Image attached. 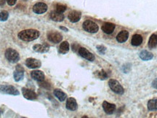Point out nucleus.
Wrapping results in <instances>:
<instances>
[{"instance_id": "nucleus-8", "label": "nucleus", "mask_w": 157, "mask_h": 118, "mask_svg": "<svg viewBox=\"0 0 157 118\" xmlns=\"http://www.w3.org/2000/svg\"><path fill=\"white\" fill-rule=\"evenodd\" d=\"M47 5L45 3L38 2L35 4L33 7V11L36 14H43L47 10Z\"/></svg>"}, {"instance_id": "nucleus-26", "label": "nucleus", "mask_w": 157, "mask_h": 118, "mask_svg": "<svg viewBox=\"0 0 157 118\" xmlns=\"http://www.w3.org/2000/svg\"><path fill=\"white\" fill-rule=\"evenodd\" d=\"M65 10H66V6L64 5V4H57L56 6H55V11L58 13H63V12H65Z\"/></svg>"}, {"instance_id": "nucleus-21", "label": "nucleus", "mask_w": 157, "mask_h": 118, "mask_svg": "<svg viewBox=\"0 0 157 118\" xmlns=\"http://www.w3.org/2000/svg\"><path fill=\"white\" fill-rule=\"evenodd\" d=\"M143 42V37L140 34H135L132 37L131 43L133 46H139Z\"/></svg>"}, {"instance_id": "nucleus-17", "label": "nucleus", "mask_w": 157, "mask_h": 118, "mask_svg": "<svg viewBox=\"0 0 157 118\" xmlns=\"http://www.w3.org/2000/svg\"><path fill=\"white\" fill-rule=\"evenodd\" d=\"M115 24H112V23H105L102 26V30L103 32L107 34H110L111 33L114 32V29H115Z\"/></svg>"}, {"instance_id": "nucleus-7", "label": "nucleus", "mask_w": 157, "mask_h": 118, "mask_svg": "<svg viewBox=\"0 0 157 118\" xmlns=\"http://www.w3.org/2000/svg\"><path fill=\"white\" fill-rule=\"evenodd\" d=\"M26 65L28 68L34 69L39 68V67L42 66V62H41L39 60H37V59H36V58H29L26 59Z\"/></svg>"}, {"instance_id": "nucleus-29", "label": "nucleus", "mask_w": 157, "mask_h": 118, "mask_svg": "<svg viewBox=\"0 0 157 118\" xmlns=\"http://www.w3.org/2000/svg\"><path fill=\"white\" fill-rule=\"evenodd\" d=\"M39 85H40V86H42V88H47V89H49V88L50 87V84H49L48 83H47V82H45V81L39 82Z\"/></svg>"}, {"instance_id": "nucleus-9", "label": "nucleus", "mask_w": 157, "mask_h": 118, "mask_svg": "<svg viewBox=\"0 0 157 118\" xmlns=\"http://www.w3.org/2000/svg\"><path fill=\"white\" fill-rule=\"evenodd\" d=\"M78 53L82 58L87 59L90 61H93L95 60V55L84 47H80L78 49Z\"/></svg>"}, {"instance_id": "nucleus-12", "label": "nucleus", "mask_w": 157, "mask_h": 118, "mask_svg": "<svg viewBox=\"0 0 157 118\" xmlns=\"http://www.w3.org/2000/svg\"><path fill=\"white\" fill-rule=\"evenodd\" d=\"M66 109L71 111H75L77 109L78 104L76 102V99L74 98H68L66 101V104H65Z\"/></svg>"}, {"instance_id": "nucleus-36", "label": "nucleus", "mask_w": 157, "mask_h": 118, "mask_svg": "<svg viewBox=\"0 0 157 118\" xmlns=\"http://www.w3.org/2000/svg\"><path fill=\"white\" fill-rule=\"evenodd\" d=\"M23 118H26V117H23Z\"/></svg>"}, {"instance_id": "nucleus-34", "label": "nucleus", "mask_w": 157, "mask_h": 118, "mask_svg": "<svg viewBox=\"0 0 157 118\" xmlns=\"http://www.w3.org/2000/svg\"><path fill=\"white\" fill-rule=\"evenodd\" d=\"M60 29H63V30L65 31V32H68V29H67V28H65V27H63V26H60Z\"/></svg>"}, {"instance_id": "nucleus-5", "label": "nucleus", "mask_w": 157, "mask_h": 118, "mask_svg": "<svg viewBox=\"0 0 157 118\" xmlns=\"http://www.w3.org/2000/svg\"><path fill=\"white\" fill-rule=\"evenodd\" d=\"M83 29L86 32L92 33V34H95V33H97L98 32L99 27H98V26L95 22L90 21V20H87V21H85L83 23Z\"/></svg>"}, {"instance_id": "nucleus-18", "label": "nucleus", "mask_w": 157, "mask_h": 118, "mask_svg": "<svg viewBox=\"0 0 157 118\" xmlns=\"http://www.w3.org/2000/svg\"><path fill=\"white\" fill-rule=\"evenodd\" d=\"M33 49H34V51L37 52H41V53H44V52H47L49 51L50 47H49V45H47V44H44V45H39V44H37V45L33 46Z\"/></svg>"}, {"instance_id": "nucleus-33", "label": "nucleus", "mask_w": 157, "mask_h": 118, "mask_svg": "<svg viewBox=\"0 0 157 118\" xmlns=\"http://www.w3.org/2000/svg\"><path fill=\"white\" fill-rule=\"evenodd\" d=\"M153 86L155 88H156V89H157V79H156V80H155L154 81H153Z\"/></svg>"}, {"instance_id": "nucleus-11", "label": "nucleus", "mask_w": 157, "mask_h": 118, "mask_svg": "<svg viewBox=\"0 0 157 118\" xmlns=\"http://www.w3.org/2000/svg\"><path fill=\"white\" fill-rule=\"evenodd\" d=\"M24 74V69L21 66V65H17L15 70L13 73V77H14L15 81L19 82L23 80Z\"/></svg>"}, {"instance_id": "nucleus-13", "label": "nucleus", "mask_w": 157, "mask_h": 118, "mask_svg": "<svg viewBox=\"0 0 157 118\" xmlns=\"http://www.w3.org/2000/svg\"><path fill=\"white\" fill-rule=\"evenodd\" d=\"M81 17V13L78 11L73 10L68 13V18L72 23H76L80 21Z\"/></svg>"}, {"instance_id": "nucleus-28", "label": "nucleus", "mask_w": 157, "mask_h": 118, "mask_svg": "<svg viewBox=\"0 0 157 118\" xmlns=\"http://www.w3.org/2000/svg\"><path fill=\"white\" fill-rule=\"evenodd\" d=\"M98 74V77H99L100 79H101V80H105V79H106L108 77L107 74H106V73L103 71V70L99 72Z\"/></svg>"}, {"instance_id": "nucleus-10", "label": "nucleus", "mask_w": 157, "mask_h": 118, "mask_svg": "<svg viewBox=\"0 0 157 118\" xmlns=\"http://www.w3.org/2000/svg\"><path fill=\"white\" fill-rule=\"evenodd\" d=\"M22 93L23 97L28 100H35L37 98V94L32 90L26 88H22Z\"/></svg>"}, {"instance_id": "nucleus-20", "label": "nucleus", "mask_w": 157, "mask_h": 118, "mask_svg": "<svg viewBox=\"0 0 157 118\" xmlns=\"http://www.w3.org/2000/svg\"><path fill=\"white\" fill-rule=\"evenodd\" d=\"M54 95L60 101H64L67 98V95L65 94L63 91H62L60 89L54 90Z\"/></svg>"}, {"instance_id": "nucleus-32", "label": "nucleus", "mask_w": 157, "mask_h": 118, "mask_svg": "<svg viewBox=\"0 0 157 118\" xmlns=\"http://www.w3.org/2000/svg\"><path fill=\"white\" fill-rule=\"evenodd\" d=\"M6 0H0V7L3 6L6 2Z\"/></svg>"}, {"instance_id": "nucleus-16", "label": "nucleus", "mask_w": 157, "mask_h": 118, "mask_svg": "<svg viewBox=\"0 0 157 118\" xmlns=\"http://www.w3.org/2000/svg\"><path fill=\"white\" fill-rule=\"evenodd\" d=\"M50 17L52 21L56 22H61L64 20V15L63 13L57 12V11H52L50 14Z\"/></svg>"}, {"instance_id": "nucleus-3", "label": "nucleus", "mask_w": 157, "mask_h": 118, "mask_svg": "<svg viewBox=\"0 0 157 118\" xmlns=\"http://www.w3.org/2000/svg\"><path fill=\"white\" fill-rule=\"evenodd\" d=\"M5 57L11 63H16L19 60L20 55L19 53L15 50L12 48L7 49L5 51Z\"/></svg>"}, {"instance_id": "nucleus-1", "label": "nucleus", "mask_w": 157, "mask_h": 118, "mask_svg": "<svg viewBox=\"0 0 157 118\" xmlns=\"http://www.w3.org/2000/svg\"><path fill=\"white\" fill-rule=\"evenodd\" d=\"M40 35L39 31L36 29H26L18 33V38L24 42H31L38 39Z\"/></svg>"}, {"instance_id": "nucleus-2", "label": "nucleus", "mask_w": 157, "mask_h": 118, "mask_svg": "<svg viewBox=\"0 0 157 118\" xmlns=\"http://www.w3.org/2000/svg\"><path fill=\"white\" fill-rule=\"evenodd\" d=\"M0 93L2 94L12 95V96H18L20 94L18 90L10 85H0Z\"/></svg>"}, {"instance_id": "nucleus-22", "label": "nucleus", "mask_w": 157, "mask_h": 118, "mask_svg": "<svg viewBox=\"0 0 157 118\" xmlns=\"http://www.w3.org/2000/svg\"><path fill=\"white\" fill-rule=\"evenodd\" d=\"M140 58L143 60H149L150 59L153 58V55L151 52L147 51V50H142L139 54Z\"/></svg>"}, {"instance_id": "nucleus-4", "label": "nucleus", "mask_w": 157, "mask_h": 118, "mask_svg": "<svg viewBox=\"0 0 157 118\" xmlns=\"http://www.w3.org/2000/svg\"><path fill=\"white\" fill-rule=\"evenodd\" d=\"M109 85L111 91H114L115 93L119 95H122L124 93V88H122V85L117 80H114V79H111L109 82Z\"/></svg>"}, {"instance_id": "nucleus-15", "label": "nucleus", "mask_w": 157, "mask_h": 118, "mask_svg": "<svg viewBox=\"0 0 157 118\" xmlns=\"http://www.w3.org/2000/svg\"><path fill=\"white\" fill-rule=\"evenodd\" d=\"M103 110L106 114H111L115 111L116 106L115 104H111V103H109L108 101H105L103 103Z\"/></svg>"}, {"instance_id": "nucleus-27", "label": "nucleus", "mask_w": 157, "mask_h": 118, "mask_svg": "<svg viewBox=\"0 0 157 118\" xmlns=\"http://www.w3.org/2000/svg\"><path fill=\"white\" fill-rule=\"evenodd\" d=\"M9 17V13L7 11H1L0 13V21H6Z\"/></svg>"}, {"instance_id": "nucleus-24", "label": "nucleus", "mask_w": 157, "mask_h": 118, "mask_svg": "<svg viewBox=\"0 0 157 118\" xmlns=\"http://www.w3.org/2000/svg\"><path fill=\"white\" fill-rule=\"evenodd\" d=\"M148 109L150 111L157 110V98H153L148 101Z\"/></svg>"}, {"instance_id": "nucleus-23", "label": "nucleus", "mask_w": 157, "mask_h": 118, "mask_svg": "<svg viewBox=\"0 0 157 118\" xmlns=\"http://www.w3.org/2000/svg\"><path fill=\"white\" fill-rule=\"evenodd\" d=\"M69 50V44L67 41L63 42L59 47V52L61 54H66Z\"/></svg>"}, {"instance_id": "nucleus-19", "label": "nucleus", "mask_w": 157, "mask_h": 118, "mask_svg": "<svg viewBox=\"0 0 157 118\" xmlns=\"http://www.w3.org/2000/svg\"><path fill=\"white\" fill-rule=\"evenodd\" d=\"M129 38V32L127 31H122L118 34L117 39L119 43H124Z\"/></svg>"}, {"instance_id": "nucleus-30", "label": "nucleus", "mask_w": 157, "mask_h": 118, "mask_svg": "<svg viewBox=\"0 0 157 118\" xmlns=\"http://www.w3.org/2000/svg\"><path fill=\"white\" fill-rule=\"evenodd\" d=\"M97 49L98 51H99L100 52H101V53H104V52L106 51V47L103 45H98Z\"/></svg>"}, {"instance_id": "nucleus-25", "label": "nucleus", "mask_w": 157, "mask_h": 118, "mask_svg": "<svg viewBox=\"0 0 157 118\" xmlns=\"http://www.w3.org/2000/svg\"><path fill=\"white\" fill-rule=\"evenodd\" d=\"M157 45V34H152L148 41V47L153 48Z\"/></svg>"}, {"instance_id": "nucleus-31", "label": "nucleus", "mask_w": 157, "mask_h": 118, "mask_svg": "<svg viewBox=\"0 0 157 118\" xmlns=\"http://www.w3.org/2000/svg\"><path fill=\"white\" fill-rule=\"evenodd\" d=\"M6 1L10 6H13L15 4L17 0H6Z\"/></svg>"}, {"instance_id": "nucleus-6", "label": "nucleus", "mask_w": 157, "mask_h": 118, "mask_svg": "<svg viewBox=\"0 0 157 118\" xmlns=\"http://www.w3.org/2000/svg\"><path fill=\"white\" fill-rule=\"evenodd\" d=\"M47 39L49 41L53 42V43H59L60 42H61L63 39V36L58 32H49L47 34Z\"/></svg>"}, {"instance_id": "nucleus-14", "label": "nucleus", "mask_w": 157, "mask_h": 118, "mask_svg": "<svg viewBox=\"0 0 157 118\" xmlns=\"http://www.w3.org/2000/svg\"><path fill=\"white\" fill-rule=\"evenodd\" d=\"M31 76H32V79L38 82L44 81L45 78L44 72L39 71V70H34V71H32V73H31Z\"/></svg>"}, {"instance_id": "nucleus-35", "label": "nucleus", "mask_w": 157, "mask_h": 118, "mask_svg": "<svg viewBox=\"0 0 157 118\" xmlns=\"http://www.w3.org/2000/svg\"><path fill=\"white\" fill-rule=\"evenodd\" d=\"M81 118H89V117H88L87 116H83V117H81Z\"/></svg>"}]
</instances>
